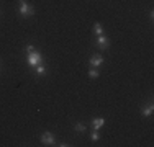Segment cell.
<instances>
[{"label":"cell","mask_w":154,"mask_h":147,"mask_svg":"<svg viewBox=\"0 0 154 147\" xmlns=\"http://www.w3.org/2000/svg\"><path fill=\"white\" fill-rule=\"evenodd\" d=\"M18 10H20V15L23 18H30L35 15V8H33L26 0H18Z\"/></svg>","instance_id":"6da1fadb"},{"label":"cell","mask_w":154,"mask_h":147,"mask_svg":"<svg viewBox=\"0 0 154 147\" xmlns=\"http://www.w3.org/2000/svg\"><path fill=\"white\" fill-rule=\"evenodd\" d=\"M26 62H28V65L30 67L35 69L36 65H39V64H43V56L38 52V51H33V52H28V57H26Z\"/></svg>","instance_id":"7a4b0ae2"},{"label":"cell","mask_w":154,"mask_h":147,"mask_svg":"<svg viewBox=\"0 0 154 147\" xmlns=\"http://www.w3.org/2000/svg\"><path fill=\"white\" fill-rule=\"evenodd\" d=\"M95 43H97V47H98V49H102V51H105V49H108V47H110V39L105 34H100L97 39H95Z\"/></svg>","instance_id":"3957f363"},{"label":"cell","mask_w":154,"mask_h":147,"mask_svg":"<svg viewBox=\"0 0 154 147\" xmlns=\"http://www.w3.org/2000/svg\"><path fill=\"white\" fill-rule=\"evenodd\" d=\"M41 144L54 146V144H56V139H54V136L51 134V132H43V134H41Z\"/></svg>","instance_id":"277c9868"},{"label":"cell","mask_w":154,"mask_h":147,"mask_svg":"<svg viewBox=\"0 0 154 147\" xmlns=\"http://www.w3.org/2000/svg\"><path fill=\"white\" fill-rule=\"evenodd\" d=\"M89 64H90V67H100V65L103 64V57H102L100 54H94V56L89 59Z\"/></svg>","instance_id":"5b68a950"},{"label":"cell","mask_w":154,"mask_h":147,"mask_svg":"<svg viewBox=\"0 0 154 147\" xmlns=\"http://www.w3.org/2000/svg\"><path fill=\"white\" fill-rule=\"evenodd\" d=\"M152 111H154V106H152V103H148V105H144L141 108V115L144 116V118H149L152 115Z\"/></svg>","instance_id":"8992f818"},{"label":"cell","mask_w":154,"mask_h":147,"mask_svg":"<svg viewBox=\"0 0 154 147\" xmlns=\"http://www.w3.org/2000/svg\"><path fill=\"white\" fill-rule=\"evenodd\" d=\"M103 124H105V118H94V119H92V129L98 131Z\"/></svg>","instance_id":"52a82bcc"},{"label":"cell","mask_w":154,"mask_h":147,"mask_svg":"<svg viewBox=\"0 0 154 147\" xmlns=\"http://www.w3.org/2000/svg\"><path fill=\"white\" fill-rule=\"evenodd\" d=\"M98 75H100V72L97 70V67H90L89 69V77L90 79H98Z\"/></svg>","instance_id":"ba28073f"},{"label":"cell","mask_w":154,"mask_h":147,"mask_svg":"<svg viewBox=\"0 0 154 147\" xmlns=\"http://www.w3.org/2000/svg\"><path fill=\"white\" fill-rule=\"evenodd\" d=\"M35 70H36V74H38L39 77H41V75H45V74H46V67H45V64L36 65V67H35Z\"/></svg>","instance_id":"9c48e42d"},{"label":"cell","mask_w":154,"mask_h":147,"mask_svg":"<svg viewBox=\"0 0 154 147\" xmlns=\"http://www.w3.org/2000/svg\"><path fill=\"white\" fill-rule=\"evenodd\" d=\"M94 31L97 33L98 36L103 34V26H102V23H95V25H94Z\"/></svg>","instance_id":"30bf717a"},{"label":"cell","mask_w":154,"mask_h":147,"mask_svg":"<svg viewBox=\"0 0 154 147\" xmlns=\"http://www.w3.org/2000/svg\"><path fill=\"white\" fill-rule=\"evenodd\" d=\"M75 131L79 132V134L85 132V124H84V123H77V124H75Z\"/></svg>","instance_id":"8fae6325"},{"label":"cell","mask_w":154,"mask_h":147,"mask_svg":"<svg viewBox=\"0 0 154 147\" xmlns=\"http://www.w3.org/2000/svg\"><path fill=\"white\" fill-rule=\"evenodd\" d=\"M90 139H92V141H98V139H100L98 132H97V131H92V134H90Z\"/></svg>","instance_id":"7c38bea8"},{"label":"cell","mask_w":154,"mask_h":147,"mask_svg":"<svg viewBox=\"0 0 154 147\" xmlns=\"http://www.w3.org/2000/svg\"><path fill=\"white\" fill-rule=\"evenodd\" d=\"M33 51H35V47H33L31 44H28V46L25 47V52H26V54H28V52H33Z\"/></svg>","instance_id":"4fadbf2b"},{"label":"cell","mask_w":154,"mask_h":147,"mask_svg":"<svg viewBox=\"0 0 154 147\" xmlns=\"http://www.w3.org/2000/svg\"><path fill=\"white\" fill-rule=\"evenodd\" d=\"M0 69H2V64H0Z\"/></svg>","instance_id":"5bb4252c"}]
</instances>
